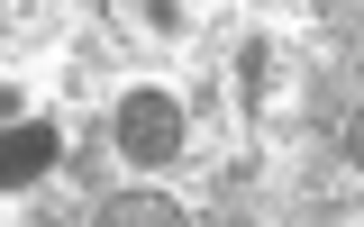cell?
<instances>
[{"mask_svg": "<svg viewBox=\"0 0 364 227\" xmlns=\"http://www.w3.org/2000/svg\"><path fill=\"white\" fill-rule=\"evenodd\" d=\"M182 100L155 82H136L119 109H109V145H119V164H136V173H155V164H182Z\"/></svg>", "mask_w": 364, "mask_h": 227, "instance_id": "1", "label": "cell"}, {"mask_svg": "<svg viewBox=\"0 0 364 227\" xmlns=\"http://www.w3.org/2000/svg\"><path fill=\"white\" fill-rule=\"evenodd\" d=\"M64 164V128L55 118H18V128H0V191H28Z\"/></svg>", "mask_w": 364, "mask_h": 227, "instance_id": "2", "label": "cell"}, {"mask_svg": "<svg viewBox=\"0 0 364 227\" xmlns=\"http://www.w3.org/2000/svg\"><path fill=\"white\" fill-rule=\"evenodd\" d=\"M91 227H191V218H182V200H164V191H109L91 209Z\"/></svg>", "mask_w": 364, "mask_h": 227, "instance_id": "3", "label": "cell"}, {"mask_svg": "<svg viewBox=\"0 0 364 227\" xmlns=\"http://www.w3.org/2000/svg\"><path fill=\"white\" fill-rule=\"evenodd\" d=\"M246 109H255V118H282V37H255L246 45Z\"/></svg>", "mask_w": 364, "mask_h": 227, "instance_id": "4", "label": "cell"}, {"mask_svg": "<svg viewBox=\"0 0 364 227\" xmlns=\"http://www.w3.org/2000/svg\"><path fill=\"white\" fill-rule=\"evenodd\" d=\"M28 118V100H18V82H0V128H18Z\"/></svg>", "mask_w": 364, "mask_h": 227, "instance_id": "5", "label": "cell"}, {"mask_svg": "<svg viewBox=\"0 0 364 227\" xmlns=\"http://www.w3.org/2000/svg\"><path fill=\"white\" fill-rule=\"evenodd\" d=\"M219 227H273V218H219Z\"/></svg>", "mask_w": 364, "mask_h": 227, "instance_id": "6", "label": "cell"}]
</instances>
